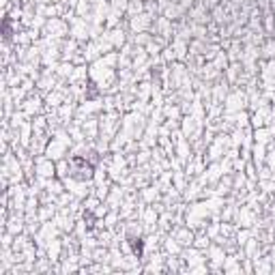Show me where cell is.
<instances>
[{"mask_svg":"<svg viewBox=\"0 0 275 275\" xmlns=\"http://www.w3.org/2000/svg\"><path fill=\"white\" fill-rule=\"evenodd\" d=\"M71 164L73 166H82V172H84V179H90V176H93V164H88V161H86L84 157H73L71 159Z\"/></svg>","mask_w":275,"mask_h":275,"instance_id":"6da1fadb","label":"cell"},{"mask_svg":"<svg viewBox=\"0 0 275 275\" xmlns=\"http://www.w3.org/2000/svg\"><path fill=\"white\" fill-rule=\"evenodd\" d=\"M129 245H131V252L136 254L138 258H142V254H144V241L142 239H136V236H131L129 239Z\"/></svg>","mask_w":275,"mask_h":275,"instance_id":"7a4b0ae2","label":"cell"},{"mask_svg":"<svg viewBox=\"0 0 275 275\" xmlns=\"http://www.w3.org/2000/svg\"><path fill=\"white\" fill-rule=\"evenodd\" d=\"M11 37V18L4 20V39H9Z\"/></svg>","mask_w":275,"mask_h":275,"instance_id":"3957f363","label":"cell"}]
</instances>
